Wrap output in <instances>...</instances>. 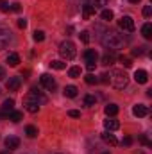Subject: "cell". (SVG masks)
Returning a JSON list of instances; mask_svg holds the SVG:
<instances>
[{"instance_id":"6da1fadb","label":"cell","mask_w":152,"mask_h":154,"mask_svg":"<svg viewBox=\"0 0 152 154\" xmlns=\"http://www.w3.org/2000/svg\"><path fill=\"white\" fill-rule=\"evenodd\" d=\"M45 102H47V99H45L39 91H36V90H31V93H27V95L23 97V108H25L29 113H38L39 106L45 104Z\"/></svg>"},{"instance_id":"7a4b0ae2","label":"cell","mask_w":152,"mask_h":154,"mask_svg":"<svg viewBox=\"0 0 152 154\" xmlns=\"http://www.w3.org/2000/svg\"><path fill=\"white\" fill-rule=\"evenodd\" d=\"M102 45L108 48V50H118V48H123L125 47V39L122 38L118 32H114V31H108V32H104V36H102Z\"/></svg>"},{"instance_id":"3957f363","label":"cell","mask_w":152,"mask_h":154,"mask_svg":"<svg viewBox=\"0 0 152 154\" xmlns=\"http://www.w3.org/2000/svg\"><path fill=\"white\" fill-rule=\"evenodd\" d=\"M108 75H109V82L113 84L116 90H123V88H127V84H129V75H127L123 70L114 68V70H111Z\"/></svg>"},{"instance_id":"277c9868","label":"cell","mask_w":152,"mask_h":154,"mask_svg":"<svg viewBox=\"0 0 152 154\" xmlns=\"http://www.w3.org/2000/svg\"><path fill=\"white\" fill-rule=\"evenodd\" d=\"M59 54H61V57H65V59H74V57L77 56L75 43L70 41V39L63 41V43L59 45Z\"/></svg>"},{"instance_id":"5b68a950","label":"cell","mask_w":152,"mask_h":154,"mask_svg":"<svg viewBox=\"0 0 152 154\" xmlns=\"http://www.w3.org/2000/svg\"><path fill=\"white\" fill-rule=\"evenodd\" d=\"M39 82H41V86H43V88H47L48 91H54V90L57 88L56 79L50 75V74H43V75L39 77Z\"/></svg>"},{"instance_id":"8992f818","label":"cell","mask_w":152,"mask_h":154,"mask_svg":"<svg viewBox=\"0 0 152 154\" xmlns=\"http://www.w3.org/2000/svg\"><path fill=\"white\" fill-rule=\"evenodd\" d=\"M118 27H120L122 31L132 32V31H134V20H132L131 16H122V18L118 20Z\"/></svg>"},{"instance_id":"52a82bcc","label":"cell","mask_w":152,"mask_h":154,"mask_svg":"<svg viewBox=\"0 0 152 154\" xmlns=\"http://www.w3.org/2000/svg\"><path fill=\"white\" fill-rule=\"evenodd\" d=\"M11 43V31L5 27H0V50L5 48Z\"/></svg>"},{"instance_id":"ba28073f","label":"cell","mask_w":152,"mask_h":154,"mask_svg":"<svg viewBox=\"0 0 152 154\" xmlns=\"http://www.w3.org/2000/svg\"><path fill=\"white\" fill-rule=\"evenodd\" d=\"M20 86H22V79L20 77H9V81L5 82V88L9 91H18Z\"/></svg>"},{"instance_id":"9c48e42d","label":"cell","mask_w":152,"mask_h":154,"mask_svg":"<svg viewBox=\"0 0 152 154\" xmlns=\"http://www.w3.org/2000/svg\"><path fill=\"white\" fill-rule=\"evenodd\" d=\"M13 108H14V100L13 99H7V100H4V104H2V108H0V115H9L11 111H13Z\"/></svg>"},{"instance_id":"30bf717a","label":"cell","mask_w":152,"mask_h":154,"mask_svg":"<svg viewBox=\"0 0 152 154\" xmlns=\"http://www.w3.org/2000/svg\"><path fill=\"white\" fill-rule=\"evenodd\" d=\"M132 115L138 116V118L147 116V115H149V108H147V106H143V104H136V106L132 108Z\"/></svg>"},{"instance_id":"8fae6325","label":"cell","mask_w":152,"mask_h":154,"mask_svg":"<svg viewBox=\"0 0 152 154\" xmlns=\"http://www.w3.org/2000/svg\"><path fill=\"white\" fill-rule=\"evenodd\" d=\"M5 147H7V151H14V149H18V147H20V138H16V136H9V138H5Z\"/></svg>"},{"instance_id":"7c38bea8","label":"cell","mask_w":152,"mask_h":154,"mask_svg":"<svg viewBox=\"0 0 152 154\" xmlns=\"http://www.w3.org/2000/svg\"><path fill=\"white\" fill-rule=\"evenodd\" d=\"M134 81H136L138 84H145V82L149 81V74H147L145 70H136V72H134Z\"/></svg>"},{"instance_id":"4fadbf2b","label":"cell","mask_w":152,"mask_h":154,"mask_svg":"<svg viewBox=\"0 0 152 154\" xmlns=\"http://www.w3.org/2000/svg\"><path fill=\"white\" fill-rule=\"evenodd\" d=\"M93 14H95V7H93V5H90V4L82 5V18H84V20H90Z\"/></svg>"},{"instance_id":"5bb4252c","label":"cell","mask_w":152,"mask_h":154,"mask_svg":"<svg viewBox=\"0 0 152 154\" xmlns=\"http://www.w3.org/2000/svg\"><path fill=\"white\" fill-rule=\"evenodd\" d=\"M104 127H106V131H116L120 127V122L113 120V118H108V120H104Z\"/></svg>"},{"instance_id":"9a60e30c","label":"cell","mask_w":152,"mask_h":154,"mask_svg":"<svg viewBox=\"0 0 152 154\" xmlns=\"http://www.w3.org/2000/svg\"><path fill=\"white\" fill-rule=\"evenodd\" d=\"M84 59H86V63H88V61H95V63H97V59H99V52L93 50V48H88V50L84 52Z\"/></svg>"},{"instance_id":"2e32d148","label":"cell","mask_w":152,"mask_h":154,"mask_svg":"<svg viewBox=\"0 0 152 154\" xmlns=\"http://www.w3.org/2000/svg\"><path fill=\"white\" fill-rule=\"evenodd\" d=\"M102 140L106 142V143H109V145H118V140L114 138V134H111L109 131H106V133H102Z\"/></svg>"},{"instance_id":"e0dca14e","label":"cell","mask_w":152,"mask_h":154,"mask_svg":"<svg viewBox=\"0 0 152 154\" xmlns=\"http://www.w3.org/2000/svg\"><path fill=\"white\" fill-rule=\"evenodd\" d=\"M77 86H74V84H70V86H65V97H70V99H74V97H77Z\"/></svg>"},{"instance_id":"ac0fdd59","label":"cell","mask_w":152,"mask_h":154,"mask_svg":"<svg viewBox=\"0 0 152 154\" xmlns=\"http://www.w3.org/2000/svg\"><path fill=\"white\" fill-rule=\"evenodd\" d=\"M5 61H7V65H9V66H18V63H20V56L13 52V54H9V56H7V59H5Z\"/></svg>"},{"instance_id":"d6986e66","label":"cell","mask_w":152,"mask_h":154,"mask_svg":"<svg viewBox=\"0 0 152 154\" xmlns=\"http://www.w3.org/2000/svg\"><path fill=\"white\" fill-rule=\"evenodd\" d=\"M141 34H143V38L145 39H152V25L149 23V22L141 27Z\"/></svg>"},{"instance_id":"ffe728a7","label":"cell","mask_w":152,"mask_h":154,"mask_svg":"<svg viewBox=\"0 0 152 154\" xmlns=\"http://www.w3.org/2000/svg\"><path fill=\"white\" fill-rule=\"evenodd\" d=\"M104 111H106L108 116H114L118 113V106H116V104H108V106L104 108Z\"/></svg>"},{"instance_id":"44dd1931","label":"cell","mask_w":152,"mask_h":154,"mask_svg":"<svg viewBox=\"0 0 152 154\" xmlns=\"http://www.w3.org/2000/svg\"><path fill=\"white\" fill-rule=\"evenodd\" d=\"M113 11H111V9H104V11H102V13H100V18H102V20H104V22H111V20H113Z\"/></svg>"},{"instance_id":"7402d4cb","label":"cell","mask_w":152,"mask_h":154,"mask_svg":"<svg viewBox=\"0 0 152 154\" xmlns=\"http://www.w3.org/2000/svg\"><path fill=\"white\" fill-rule=\"evenodd\" d=\"M25 134H27L29 138H36V136H38V129H36L34 125H27V127H25Z\"/></svg>"},{"instance_id":"603a6c76","label":"cell","mask_w":152,"mask_h":154,"mask_svg":"<svg viewBox=\"0 0 152 154\" xmlns=\"http://www.w3.org/2000/svg\"><path fill=\"white\" fill-rule=\"evenodd\" d=\"M113 61H114V56L113 54H104L102 56V65H106V66H109V65H113Z\"/></svg>"},{"instance_id":"cb8c5ba5","label":"cell","mask_w":152,"mask_h":154,"mask_svg":"<svg viewBox=\"0 0 152 154\" xmlns=\"http://www.w3.org/2000/svg\"><path fill=\"white\" fill-rule=\"evenodd\" d=\"M7 116H9V120H13V122H20V120L23 118V113H22V111H11Z\"/></svg>"},{"instance_id":"d4e9b609","label":"cell","mask_w":152,"mask_h":154,"mask_svg":"<svg viewBox=\"0 0 152 154\" xmlns=\"http://www.w3.org/2000/svg\"><path fill=\"white\" fill-rule=\"evenodd\" d=\"M118 61H120V63H122L125 68H131V66H132V61H131V57H127V56H123V54L118 57Z\"/></svg>"},{"instance_id":"484cf974","label":"cell","mask_w":152,"mask_h":154,"mask_svg":"<svg viewBox=\"0 0 152 154\" xmlns=\"http://www.w3.org/2000/svg\"><path fill=\"white\" fill-rule=\"evenodd\" d=\"M50 66H52L54 70H65V68H66V63H63V61H52Z\"/></svg>"},{"instance_id":"4316f807","label":"cell","mask_w":152,"mask_h":154,"mask_svg":"<svg viewBox=\"0 0 152 154\" xmlns=\"http://www.w3.org/2000/svg\"><path fill=\"white\" fill-rule=\"evenodd\" d=\"M95 102H97V99H95L93 95H86V97H84V106L91 108V106H95Z\"/></svg>"},{"instance_id":"83f0119b","label":"cell","mask_w":152,"mask_h":154,"mask_svg":"<svg viewBox=\"0 0 152 154\" xmlns=\"http://www.w3.org/2000/svg\"><path fill=\"white\" fill-rule=\"evenodd\" d=\"M68 75L72 77V79H77V77L81 75V68H79V66H72V68L68 70Z\"/></svg>"},{"instance_id":"f1b7e54d","label":"cell","mask_w":152,"mask_h":154,"mask_svg":"<svg viewBox=\"0 0 152 154\" xmlns=\"http://www.w3.org/2000/svg\"><path fill=\"white\" fill-rule=\"evenodd\" d=\"M32 38H34L36 43H41V41L45 39V32H43V31H34V36H32Z\"/></svg>"},{"instance_id":"f546056e","label":"cell","mask_w":152,"mask_h":154,"mask_svg":"<svg viewBox=\"0 0 152 154\" xmlns=\"http://www.w3.org/2000/svg\"><path fill=\"white\" fill-rule=\"evenodd\" d=\"M84 81H86L88 84H97V82H99V77H95L93 74H88V75L84 77Z\"/></svg>"},{"instance_id":"4dcf8cb0","label":"cell","mask_w":152,"mask_h":154,"mask_svg":"<svg viewBox=\"0 0 152 154\" xmlns=\"http://www.w3.org/2000/svg\"><path fill=\"white\" fill-rule=\"evenodd\" d=\"M79 36H81V39H82L84 43H88V41H90V32H88V31H82Z\"/></svg>"},{"instance_id":"1f68e13d","label":"cell","mask_w":152,"mask_h":154,"mask_svg":"<svg viewBox=\"0 0 152 154\" xmlns=\"http://www.w3.org/2000/svg\"><path fill=\"white\" fill-rule=\"evenodd\" d=\"M108 2H109V0H93V4H95L93 7H102V5H106Z\"/></svg>"},{"instance_id":"d6a6232c","label":"cell","mask_w":152,"mask_h":154,"mask_svg":"<svg viewBox=\"0 0 152 154\" xmlns=\"http://www.w3.org/2000/svg\"><path fill=\"white\" fill-rule=\"evenodd\" d=\"M0 9H2L4 13H7V11H11V5H9L7 2H2V4H0Z\"/></svg>"},{"instance_id":"836d02e7","label":"cell","mask_w":152,"mask_h":154,"mask_svg":"<svg viewBox=\"0 0 152 154\" xmlns=\"http://www.w3.org/2000/svg\"><path fill=\"white\" fill-rule=\"evenodd\" d=\"M95 66H97V63H95V61H88V63H86V68H88L90 72H93V70H95Z\"/></svg>"},{"instance_id":"e575fe53","label":"cell","mask_w":152,"mask_h":154,"mask_svg":"<svg viewBox=\"0 0 152 154\" xmlns=\"http://www.w3.org/2000/svg\"><path fill=\"white\" fill-rule=\"evenodd\" d=\"M68 115L72 116V118H79V116H81V111H77V109H70Z\"/></svg>"},{"instance_id":"d590c367","label":"cell","mask_w":152,"mask_h":154,"mask_svg":"<svg viewBox=\"0 0 152 154\" xmlns=\"http://www.w3.org/2000/svg\"><path fill=\"white\" fill-rule=\"evenodd\" d=\"M150 14H152L150 5H145V7H143V16H150Z\"/></svg>"},{"instance_id":"8d00e7d4","label":"cell","mask_w":152,"mask_h":154,"mask_svg":"<svg viewBox=\"0 0 152 154\" xmlns=\"http://www.w3.org/2000/svg\"><path fill=\"white\" fill-rule=\"evenodd\" d=\"M131 143H132V138H129V136H127V138H123V140H122V145H125V147H129V145H131Z\"/></svg>"},{"instance_id":"74e56055","label":"cell","mask_w":152,"mask_h":154,"mask_svg":"<svg viewBox=\"0 0 152 154\" xmlns=\"http://www.w3.org/2000/svg\"><path fill=\"white\" fill-rule=\"evenodd\" d=\"M18 27H20V29H25V27H27V20H23V18L18 20Z\"/></svg>"},{"instance_id":"f35d334b","label":"cell","mask_w":152,"mask_h":154,"mask_svg":"<svg viewBox=\"0 0 152 154\" xmlns=\"http://www.w3.org/2000/svg\"><path fill=\"white\" fill-rule=\"evenodd\" d=\"M132 54H134V56H141V54H143V47H138V48H134V50H132Z\"/></svg>"},{"instance_id":"ab89813d","label":"cell","mask_w":152,"mask_h":154,"mask_svg":"<svg viewBox=\"0 0 152 154\" xmlns=\"http://www.w3.org/2000/svg\"><path fill=\"white\" fill-rule=\"evenodd\" d=\"M20 9H22V7H20V4H13V5H11V11H16V13H18Z\"/></svg>"},{"instance_id":"60d3db41","label":"cell","mask_w":152,"mask_h":154,"mask_svg":"<svg viewBox=\"0 0 152 154\" xmlns=\"http://www.w3.org/2000/svg\"><path fill=\"white\" fill-rule=\"evenodd\" d=\"M102 79H99V81H102V82H109V75L108 74H104V75H100Z\"/></svg>"},{"instance_id":"b9f144b4","label":"cell","mask_w":152,"mask_h":154,"mask_svg":"<svg viewBox=\"0 0 152 154\" xmlns=\"http://www.w3.org/2000/svg\"><path fill=\"white\" fill-rule=\"evenodd\" d=\"M4 77H5V70H4V68H2V66H0V81H2V79H4Z\"/></svg>"},{"instance_id":"7bdbcfd3","label":"cell","mask_w":152,"mask_h":154,"mask_svg":"<svg viewBox=\"0 0 152 154\" xmlns=\"http://www.w3.org/2000/svg\"><path fill=\"white\" fill-rule=\"evenodd\" d=\"M129 2H132V4H138V2H140V0H129Z\"/></svg>"},{"instance_id":"ee69618b","label":"cell","mask_w":152,"mask_h":154,"mask_svg":"<svg viewBox=\"0 0 152 154\" xmlns=\"http://www.w3.org/2000/svg\"><path fill=\"white\" fill-rule=\"evenodd\" d=\"M0 154H11V151H4V152H0Z\"/></svg>"},{"instance_id":"f6af8a7d","label":"cell","mask_w":152,"mask_h":154,"mask_svg":"<svg viewBox=\"0 0 152 154\" xmlns=\"http://www.w3.org/2000/svg\"><path fill=\"white\" fill-rule=\"evenodd\" d=\"M104 154H109V152H104Z\"/></svg>"}]
</instances>
